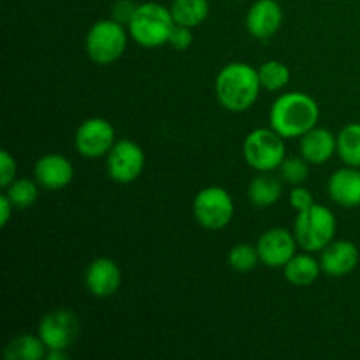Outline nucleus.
I'll list each match as a JSON object with an SVG mask.
<instances>
[{"instance_id":"obj_1","label":"nucleus","mask_w":360,"mask_h":360,"mask_svg":"<svg viewBox=\"0 0 360 360\" xmlns=\"http://www.w3.org/2000/svg\"><path fill=\"white\" fill-rule=\"evenodd\" d=\"M260 84L259 69L246 62H231L218 72L214 79L217 98L225 111L245 112L253 108L259 98Z\"/></svg>"},{"instance_id":"obj_2","label":"nucleus","mask_w":360,"mask_h":360,"mask_svg":"<svg viewBox=\"0 0 360 360\" xmlns=\"http://www.w3.org/2000/svg\"><path fill=\"white\" fill-rule=\"evenodd\" d=\"M320 118L319 102L304 91L281 94L273 102L269 111V127L285 139H301L306 132L315 129Z\"/></svg>"},{"instance_id":"obj_3","label":"nucleus","mask_w":360,"mask_h":360,"mask_svg":"<svg viewBox=\"0 0 360 360\" xmlns=\"http://www.w3.org/2000/svg\"><path fill=\"white\" fill-rule=\"evenodd\" d=\"M171 9L158 2H144L137 6L136 14L129 23V35L143 48H160L167 44L174 28Z\"/></svg>"},{"instance_id":"obj_4","label":"nucleus","mask_w":360,"mask_h":360,"mask_svg":"<svg viewBox=\"0 0 360 360\" xmlns=\"http://www.w3.org/2000/svg\"><path fill=\"white\" fill-rule=\"evenodd\" d=\"M129 37V28L125 25L118 23L112 18L98 20L91 25L84 37V49L94 63L111 65L123 56Z\"/></svg>"},{"instance_id":"obj_5","label":"nucleus","mask_w":360,"mask_h":360,"mask_svg":"<svg viewBox=\"0 0 360 360\" xmlns=\"http://www.w3.org/2000/svg\"><path fill=\"white\" fill-rule=\"evenodd\" d=\"M338 231V221L333 211L322 204H313L308 210L299 211L294 221V234L297 245L309 253L322 252Z\"/></svg>"},{"instance_id":"obj_6","label":"nucleus","mask_w":360,"mask_h":360,"mask_svg":"<svg viewBox=\"0 0 360 360\" xmlns=\"http://www.w3.org/2000/svg\"><path fill=\"white\" fill-rule=\"evenodd\" d=\"M243 157L257 172H274L287 158L285 137L274 129L260 127L252 130L243 143Z\"/></svg>"},{"instance_id":"obj_7","label":"nucleus","mask_w":360,"mask_h":360,"mask_svg":"<svg viewBox=\"0 0 360 360\" xmlns=\"http://www.w3.org/2000/svg\"><path fill=\"white\" fill-rule=\"evenodd\" d=\"M193 218L207 231L225 229L234 218V199L224 186L211 185L200 190L192 204Z\"/></svg>"},{"instance_id":"obj_8","label":"nucleus","mask_w":360,"mask_h":360,"mask_svg":"<svg viewBox=\"0 0 360 360\" xmlns=\"http://www.w3.org/2000/svg\"><path fill=\"white\" fill-rule=\"evenodd\" d=\"M146 157L136 141H116L115 146L105 155V171L108 176L118 185H130L137 181L144 171Z\"/></svg>"},{"instance_id":"obj_9","label":"nucleus","mask_w":360,"mask_h":360,"mask_svg":"<svg viewBox=\"0 0 360 360\" xmlns=\"http://www.w3.org/2000/svg\"><path fill=\"white\" fill-rule=\"evenodd\" d=\"M116 143V130L105 118H88L77 127L74 144L81 157L101 158L111 151Z\"/></svg>"},{"instance_id":"obj_10","label":"nucleus","mask_w":360,"mask_h":360,"mask_svg":"<svg viewBox=\"0 0 360 360\" xmlns=\"http://www.w3.org/2000/svg\"><path fill=\"white\" fill-rule=\"evenodd\" d=\"M37 334L48 350H67L79 334V320L70 309H53L41 319Z\"/></svg>"},{"instance_id":"obj_11","label":"nucleus","mask_w":360,"mask_h":360,"mask_svg":"<svg viewBox=\"0 0 360 360\" xmlns=\"http://www.w3.org/2000/svg\"><path fill=\"white\" fill-rule=\"evenodd\" d=\"M297 239L294 232L287 229L274 227L264 232L257 241V252H259L260 264L271 269H280L295 255L297 250Z\"/></svg>"},{"instance_id":"obj_12","label":"nucleus","mask_w":360,"mask_h":360,"mask_svg":"<svg viewBox=\"0 0 360 360\" xmlns=\"http://www.w3.org/2000/svg\"><path fill=\"white\" fill-rule=\"evenodd\" d=\"M246 30L255 41L266 42L280 32L283 9L276 0H257L246 13Z\"/></svg>"},{"instance_id":"obj_13","label":"nucleus","mask_w":360,"mask_h":360,"mask_svg":"<svg viewBox=\"0 0 360 360\" xmlns=\"http://www.w3.org/2000/svg\"><path fill=\"white\" fill-rule=\"evenodd\" d=\"M84 287L94 297H111L122 287V269L109 257H97L84 271Z\"/></svg>"},{"instance_id":"obj_14","label":"nucleus","mask_w":360,"mask_h":360,"mask_svg":"<svg viewBox=\"0 0 360 360\" xmlns=\"http://www.w3.org/2000/svg\"><path fill=\"white\" fill-rule=\"evenodd\" d=\"M360 259L359 248L355 243L347 241V239H334L320 255V266L322 273L330 278H343L354 273Z\"/></svg>"},{"instance_id":"obj_15","label":"nucleus","mask_w":360,"mask_h":360,"mask_svg":"<svg viewBox=\"0 0 360 360\" xmlns=\"http://www.w3.org/2000/svg\"><path fill=\"white\" fill-rule=\"evenodd\" d=\"M34 178L42 188L62 190L72 181L74 167L69 158L63 157V155H42L34 165Z\"/></svg>"},{"instance_id":"obj_16","label":"nucleus","mask_w":360,"mask_h":360,"mask_svg":"<svg viewBox=\"0 0 360 360\" xmlns=\"http://www.w3.org/2000/svg\"><path fill=\"white\" fill-rule=\"evenodd\" d=\"M327 192L338 206H360V167L345 165L343 169L333 172L327 183Z\"/></svg>"},{"instance_id":"obj_17","label":"nucleus","mask_w":360,"mask_h":360,"mask_svg":"<svg viewBox=\"0 0 360 360\" xmlns=\"http://www.w3.org/2000/svg\"><path fill=\"white\" fill-rule=\"evenodd\" d=\"M301 157L311 165H322L338 153V136L329 129L315 127L301 137Z\"/></svg>"},{"instance_id":"obj_18","label":"nucleus","mask_w":360,"mask_h":360,"mask_svg":"<svg viewBox=\"0 0 360 360\" xmlns=\"http://www.w3.org/2000/svg\"><path fill=\"white\" fill-rule=\"evenodd\" d=\"M283 179L280 176H274L273 172H259L255 178L250 181L246 195L248 200L255 207H271L281 199V192H283Z\"/></svg>"},{"instance_id":"obj_19","label":"nucleus","mask_w":360,"mask_h":360,"mask_svg":"<svg viewBox=\"0 0 360 360\" xmlns=\"http://www.w3.org/2000/svg\"><path fill=\"white\" fill-rule=\"evenodd\" d=\"M320 273V260L313 259L308 253H295L283 267L285 280L294 287H309L319 280Z\"/></svg>"},{"instance_id":"obj_20","label":"nucleus","mask_w":360,"mask_h":360,"mask_svg":"<svg viewBox=\"0 0 360 360\" xmlns=\"http://www.w3.org/2000/svg\"><path fill=\"white\" fill-rule=\"evenodd\" d=\"M48 354V347L41 336L34 334H20L14 340L9 341V345L4 350L6 360H41Z\"/></svg>"},{"instance_id":"obj_21","label":"nucleus","mask_w":360,"mask_h":360,"mask_svg":"<svg viewBox=\"0 0 360 360\" xmlns=\"http://www.w3.org/2000/svg\"><path fill=\"white\" fill-rule=\"evenodd\" d=\"M171 14L176 25L195 28L200 27L210 16V2L207 0H172Z\"/></svg>"},{"instance_id":"obj_22","label":"nucleus","mask_w":360,"mask_h":360,"mask_svg":"<svg viewBox=\"0 0 360 360\" xmlns=\"http://www.w3.org/2000/svg\"><path fill=\"white\" fill-rule=\"evenodd\" d=\"M338 155L350 167H360V123H348L338 134Z\"/></svg>"},{"instance_id":"obj_23","label":"nucleus","mask_w":360,"mask_h":360,"mask_svg":"<svg viewBox=\"0 0 360 360\" xmlns=\"http://www.w3.org/2000/svg\"><path fill=\"white\" fill-rule=\"evenodd\" d=\"M39 183L35 179L16 178L6 188V195L13 202L14 210H28L39 199Z\"/></svg>"},{"instance_id":"obj_24","label":"nucleus","mask_w":360,"mask_h":360,"mask_svg":"<svg viewBox=\"0 0 360 360\" xmlns=\"http://www.w3.org/2000/svg\"><path fill=\"white\" fill-rule=\"evenodd\" d=\"M259 77L262 90L280 91L290 81V69L280 60H267L259 67Z\"/></svg>"},{"instance_id":"obj_25","label":"nucleus","mask_w":360,"mask_h":360,"mask_svg":"<svg viewBox=\"0 0 360 360\" xmlns=\"http://www.w3.org/2000/svg\"><path fill=\"white\" fill-rule=\"evenodd\" d=\"M227 262L236 273H250L260 264L257 245L253 246L250 243H239V245L232 246L231 252H229Z\"/></svg>"},{"instance_id":"obj_26","label":"nucleus","mask_w":360,"mask_h":360,"mask_svg":"<svg viewBox=\"0 0 360 360\" xmlns=\"http://www.w3.org/2000/svg\"><path fill=\"white\" fill-rule=\"evenodd\" d=\"M309 165L311 164L302 157H287L278 169V172H280V178L288 185H304L309 176Z\"/></svg>"},{"instance_id":"obj_27","label":"nucleus","mask_w":360,"mask_h":360,"mask_svg":"<svg viewBox=\"0 0 360 360\" xmlns=\"http://www.w3.org/2000/svg\"><path fill=\"white\" fill-rule=\"evenodd\" d=\"M193 28L183 27V25H174L171 35H169V44L176 49V51H186L190 46L193 44Z\"/></svg>"},{"instance_id":"obj_28","label":"nucleus","mask_w":360,"mask_h":360,"mask_svg":"<svg viewBox=\"0 0 360 360\" xmlns=\"http://www.w3.org/2000/svg\"><path fill=\"white\" fill-rule=\"evenodd\" d=\"M16 179V160L7 150L0 153V186L4 190Z\"/></svg>"},{"instance_id":"obj_29","label":"nucleus","mask_w":360,"mask_h":360,"mask_svg":"<svg viewBox=\"0 0 360 360\" xmlns=\"http://www.w3.org/2000/svg\"><path fill=\"white\" fill-rule=\"evenodd\" d=\"M137 11V4H134L132 0H116L111 7V18L118 23L129 27V23L132 21L134 14Z\"/></svg>"},{"instance_id":"obj_30","label":"nucleus","mask_w":360,"mask_h":360,"mask_svg":"<svg viewBox=\"0 0 360 360\" xmlns=\"http://www.w3.org/2000/svg\"><path fill=\"white\" fill-rule=\"evenodd\" d=\"M288 202H290L292 210H295L299 213V211H304L308 210L309 206H313L315 200H313L311 192H309L306 186L297 185L290 190V193H288Z\"/></svg>"},{"instance_id":"obj_31","label":"nucleus","mask_w":360,"mask_h":360,"mask_svg":"<svg viewBox=\"0 0 360 360\" xmlns=\"http://www.w3.org/2000/svg\"><path fill=\"white\" fill-rule=\"evenodd\" d=\"M14 211L13 202L9 200V197L6 195V192L0 195V227H6L11 220V213Z\"/></svg>"},{"instance_id":"obj_32","label":"nucleus","mask_w":360,"mask_h":360,"mask_svg":"<svg viewBox=\"0 0 360 360\" xmlns=\"http://www.w3.org/2000/svg\"><path fill=\"white\" fill-rule=\"evenodd\" d=\"M46 359L48 360H63V359H67V352L65 350H48Z\"/></svg>"},{"instance_id":"obj_33","label":"nucleus","mask_w":360,"mask_h":360,"mask_svg":"<svg viewBox=\"0 0 360 360\" xmlns=\"http://www.w3.org/2000/svg\"><path fill=\"white\" fill-rule=\"evenodd\" d=\"M236 2H243V0H236Z\"/></svg>"}]
</instances>
